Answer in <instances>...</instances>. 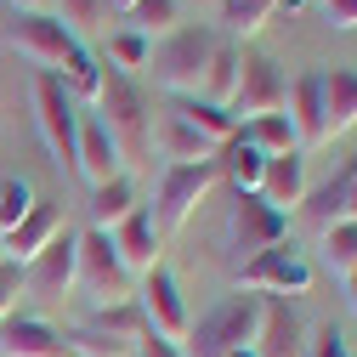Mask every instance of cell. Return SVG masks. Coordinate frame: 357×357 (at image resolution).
Here are the masks:
<instances>
[{"label": "cell", "mask_w": 357, "mask_h": 357, "mask_svg": "<svg viewBox=\"0 0 357 357\" xmlns=\"http://www.w3.org/2000/svg\"><path fill=\"white\" fill-rule=\"evenodd\" d=\"M306 357H351V346H346V335H340L335 324H324L318 335L306 340Z\"/></svg>", "instance_id": "obj_37"}, {"label": "cell", "mask_w": 357, "mask_h": 357, "mask_svg": "<svg viewBox=\"0 0 357 357\" xmlns=\"http://www.w3.org/2000/svg\"><path fill=\"white\" fill-rule=\"evenodd\" d=\"M0 261H6V255H0Z\"/></svg>", "instance_id": "obj_46"}, {"label": "cell", "mask_w": 357, "mask_h": 357, "mask_svg": "<svg viewBox=\"0 0 357 357\" xmlns=\"http://www.w3.org/2000/svg\"><path fill=\"white\" fill-rule=\"evenodd\" d=\"M137 357H188V351L170 346V340H159V335H142V340H137Z\"/></svg>", "instance_id": "obj_39"}, {"label": "cell", "mask_w": 357, "mask_h": 357, "mask_svg": "<svg viewBox=\"0 0 357 357\" xmlns=\"http://www.w3.org/2000/svg\"><path fill=\"white\" fill-rule=\"evenodd\" d=\"M74 289H85L97 306H114V301L137 295V278H130L125 261L114 255V238L97 233V227L74 233Z\"/></svg>", "instance_id": "obj_5"}, {"label": "cell", "mask_w": 357, "mask_h": 357, "mask_svg": "<svg viewBox=\"0 0 357 357\" xmlns=\"http://www.w3.org/2000/svg\"><path fill=\"white\" fill-rule=\"evenodd\" d=\"M29 108H34V130H40V142H46V153L63 170H74V137H79V114L85 108H74V97L63 91L57 74H34Z\"/></svg>", "instance_id": "obj_8"}, {"label": "cell", "mask_w": 357, "mask_h": 357, "mask_svg": "<svg viewBox=\"0 0 357 357\" xmlns=\"http://www.w3.org/2000/svg\"><path fill=\"white\" fill-rule=\"evenodd\" d=\"M57 79H63V91L74 97V108H91V102H97V85H102V63H97L91 52H79Z\"/></svg>", "instance_id": "obj_34"}, {"label": "cell", "mask_w": 357, "mask_h": 357, "mask_svg": "<svg viewBox=\"0 0 357 357\" xmlns=\"http://www.w3.org/2000/svg\"><path fill=\"white\" fill-rule=\"evenodd\" d=\"M227 250H233V266H244L250 255H261V250H273V244H284L289 238V215H278L273 204H261L255 193H233V204H227Z\"/></svg>", "instance_id": "obj_11"}, {"label": "cell", "mask_w": 357, "mask_h": 357, "mask_svg": "<svg viewBox=\"0 0 357 357\" xmlns=\"http://www.w3.org/2000/svg\"><path fill=\"white\" fill-rule=\"evenodd\" d=\"M261 170H266V159L244 142V130H238L227 148H215V176H221L233 193H255V188H261Z\"/></svg>", "instance_id": "obj_25"}, {"label": "cell", "mask_w": 357, "mask_h": 357, "mask_svg": "<svg viewBox=\"0 0 357 357\" xmlns=\"http://www.w3.org/2000/svg\"><path fill=\"white\" fill-rule=\"evenodd\" d=\"M125 165H119V148H114V137L102 130V119L97 114H79V137H74V176H85V188H102V182H114Z\"/></svg>", "instance_id": "obj_19"}, {"label": "cell", "mask_w": 357, "mask_h": 357, "mask_svg": "<svg viewBox=\"0 0 357 357\" xmlns=\"http://www.w3.org/2000/svg\"><path fill=\"white\" fill-rule=\"evenodd\" d=\"M318 255L335 278H346L351 266H357V221H335L329 233H318Z\"/></svg>", "instance_id": "obj_33"}, {"label": "cell", "mask_w": 357, "mask_h": 357, "mask_svg": "<svg viewBox=\"0 0 357 357\" xmlns=\"http://www.w3.org/2000/svg\"><path fill=\"white\" fill-rule=\"evenodd\" d=\"M340 284H346V306H351V312H357V266H351V273H346V278H340Z\"/></svg>", "instance_id": "obj_41"}, {"label": "cell", "mask_w": 357, "mask_h": 357, "mask_svg": "<svg viewBox=\"0 0 357 357\" xmlns=\"http://www.w3.org/2000/svg\"><path fill=\"white\" fill-rule=\"evenodd\" d=\"M238 57H244V46H233V40H215V52H210V68H204V102H215V108H227L233 102V85H238Z\"/></svg>", "instance_id": "obj_27"}, {"label": "cell", "mask_w": 357, "mask_h": 357, "mask_svg": "<svg viewBox=\"0 0 357 357\" xmlns=\"http://www.w3.org/2000/svg\"><path fill=\"white\" fill-rule=\"evenodd\" d=\"M284 119H289V130H295V148H301V153H312V148L329 142V125H324V68H306V74L289 79Z\"/></svg>", "instance_id": "obj_13"}, {"label": "cell", "mask_w": 357, "mask_h": 357, "mask_svg": "<svg viewBox=\"0 0 357 357\" xmlns=\"http://www.w3.org/2000/svg\"><path fill=\"white\" fill-rule=\"evenodd\" d=\"M23 295L40 301V306H63L74 295V227L23 266Z\"/></svg>", "instance_id": "obj_14"}, {"label": "cell", "mask_w": 357, "mask_h": 357, "mask_svg": "<svg viewBox=\"0 0 357 357\" xmlns=\"http://www.w3.org/2000/svg\"><path fill=\"white\" fill-rule=\"evenodd\" d=\"M153 153H159L165 165H210V159H215V142L204 137V130H193L176 108H165V114L153 119Z\"/></svg>", "instance_id": "obj_21"}, {"label": "cell", "mask_w": 357, "mask_h": 357, "mask_svg": "<svg viewBox=\"0 0 357 357\" xmlns=\"http://www.w3.org/2000/svg\"><path fill=\"white\" fill-rule=\"evenodd\" d=\"M108 238H114V255L125 261L130 278H148L153 266H165V233L153 227V210H148V204H137Z\"/></svg>", "instance_id": "obj_15"}, {"label": "cell", "mask_w": 357, "mask_h": 357, "mask_svg": "<svg viewBox=\"0 0 357 357\" xmlns=\"http://www.w3.org/2000/svg\"><path fill=\"white\" fill-rule=\"evenodd\" d=\"M0 357H68V340L40 312H12L0 324Z\"/></svg>", "instance_id": "obj_18"}, {"label": "cell", "mask_w": 357, "mask_h": 357, "mask_svg": "<svg viewBox=\"0 0 357 357\" xmlns=\"http://www.w3.org/2000/svg\"><path fill=\"white\" fill-rule=\"evenodd\" d=\"M52 17L74 34V40H85V34H108V23L119 17L108 0H52Z\"/></svg>", "instance_id": "obj_29"}, {"label": "cell", "mask_w": 357, "mask_h": 357, "mask_svg": "<svg viewBox=\"0 0 357 357\" xmlns=\"http://www.w3.org/2000/svg\"><path fill=\"white\" fill-rule=\"evenodd\" d=\"M182 6H199V12H215V6H221V0H182Z\"/></svg>", "instance_id": "obj_43"}, {"label": "cell", "mask_w": 357, "mask_h": 357, "mask_svg": "<svg viewBox=\"0 0 357 357\" xmlns=\"http://www.w3.org/2000/svg\"><path fill=\"white\" fill-rule=\"evenodd\" d=\"M318 6L329 12V23H335V29H346V34L357 29V0H318Z\"/></svg>", "instance_id": "obj_38"}, {"label": "cell", "mask_w": 357, "mask_h": 357, "mask_svg": "<svg viewBox=\"0 0 357 357\" xmlns=\"http://www.w3.org/2000/svg\"><path fill=\"white\" fill-rule=\"evenodd\" d=\"M306 0H221L215 17H221V40H233V46H244V40H255L266 23H273L278 12H301Z\"/></svg>", "instance_id": "obj_22"}, {"label": "cell", "mask_w": 357, "mask_h": 357, "mask_svg": "<svg viewBox=\"0 0 357 357\" xmlns=\"http://www.w3.org/2000/svg\"><path fill=\"white\" fill-rule=\"evenodd\" d=\"M255 357H306V324L295 301L261 295V329H255Z\"/></svg>", "instance_id": "obj_16"}, {"label": "cell", "mask_w": 357, "mask_h": 357, "mask_svg": "<svg viewBox=\"0 0 357 357\" xmlns=\"http://www.w3.org/2000/svg\"><path fill=\"white\" fill-rule=\"evenodd\" d=\"M215 29L210 23H182L176 34L153 40V57L142 74H153V85H165L170 97H199L204 91V68H210V52H215Z\"/></svg>", "instance_id": "obj_2"}, {"label": "cell", "mask_w": 357, "mask_h": 357, "mask_svg": "<svg viewBox=\"0 0 357 357\" xmlns=\"http://www.w3.org/2000/svg\"><path fill=\"white\" fill-rule=\"evenodd\" d=\"M142 335H148V324H142L137 295H130V301H114V306L85 312L63 340H68V357H130Z\"/></svg>", "instance_id": "obj_3"}, {"label": "cell", "mask_w": 357, "mask_h": 357, "mask_svg": "<svg viewBox=\"0 0 357 357\" xmlns=\"http://www.w3.org/2000/svg\"><path fill=\"white\" fill-rule=\"evenodd\" d=\"M324 125L329 142L357 130V68H324Z\"/></svg>", "instance_id": "obj_24"}, {"label": "cell", "mask_w": 357, "mask_h": 357, "mask_svg": "<svg viewBox=\"0 0 357 357\" xmlns=\"http://www.w3.org/2000/svg\"><path fill=\"white\" fill-rule=\"evenodd\" d=\"M63 233H68V221H63V204H34V210L17 221V227H12L6 238H0V255H6L12 266H29L40 250H52Z\"/></svg>", "instance_id": "obj_17"}, {"label": "cell", "mask_w": 357, "mask_h": 357, "mask_svg": "<svg viewBox=\"0 0 357 357\" xmlns=\"http://www.w3.org/2000/svg\"><path fill=\"white\" fill-rule=\"evenodd\" d=\"M306 193H312V176H306V153H284V159H266V170H261V188H255V199H261V204H273L278 215H295V210L306 204Z\"/></svg>", "instance_id": "obj_20"}, {"label": "cell", "mask_w": 357, "mask_h": 357, "mask_svg": "<svg viewBox=\"0 0 357 357\" xmlns=\"http://www.w3.org/2000/svg\"><path fill=\"white\" fill-rule=\"evenodd\" d=\"M346 221H357V176H351V199H346Z\"/></svg>", "instance_id": "obj_42"}, {"label": "cell", "mask_w": 357, "mask_h": 357, "mask_svg": "<svg viewBox=\"0 0 357 357\" xmlns=\"http://www.w3.org/2000/svg\"><path fill=\"white\" fill-rule=\"evenodd\" d=\"M6 46H12L34 74H63V68L85 52L52 12H46V17H12V23H6Z\"/></svg>", "instance_id": "obj_10"}, {"label": "cell", "mask_w": 357, "mask_h": 357, "mask_svg": "<svg viewBox=\"0 0 357 357\" xmlns=\"http://www.w3.org/2000/svg\"><path fill=\"white\" fill-rule=\"evenodd\" d=\"M6 6H12V17H46L52 0H6Z\"/></svg>", "instance_id": "obj_40"}, {"label": "cell", "mask_w": 357, "mask_h": 357, "mask_svg": "<svg viewBox=\"0 0 357 357\" xmlns=\"http://www.w3.org/2000/svg\"><path fill=\"white\" fill-rule=\"evenodd\" d=\"M238 130H244V142H250L261 159L301 153V148H295V130H289V119H284V114H261V119H250V125H238Z\"/></svg>", "instance_id": "obj_31"}, {"label": "cell", "mask_w": 357, "mask_h": 357, "mask_svg": "<svg viewBox=\"0 0 357 357\" xmlns=\"http://www.w3.org/2000/svg\"><path fill=\"white\" fill-rule=\"evenodd\" d=\"M233 357H255V346H250V351H233Z\"/></svg>", "instance_id": "obj_44"}, {"label": "cell", "mask_w": 357, "mask_h": 357, "mask_svg": "<svg viewBox=\"0 0 357 357\" xmlns=\"http://www.w3.org/2000/svg\"><path fill=\"white\" fill-rule=\"evenodd\" d=\"M221 182L215 176V159L210 165H165V176H159V188H153V227L170 238V233H182L188 221H193V210L210 199V188Z\"/></svg>", "instance_id": "obj_7"}, {"label": "cell", "mask_w": 357, "mask_h": 357, "mask_svg": "<svg viewBox=\"0 0 357 357\" xmlns=\"http://www.w3.org/2000/svg\"><path fill=\"white\" fill-rule=\"evenodd\" d=\"M137 306H142L148 335H159V340H170V346H188L193 318H188L182 284H176V273H170V266H153L148 278H137Z\"/></svg>", "instance_id": "obj_12"}, {"label": "cell", "mask_w": 357, "mask_h": 357, "mask_svg": "<svg viewBox=\"0 0 357 357\" xmlns=\"http://www.w3.org/2000/svg\"><path fill=\"white\" fill-rule=\"evenodd\" d=\"M148 57H153V40H148V34H137V29H108L102 63H108L114 74H130V79H137V74L148 68Z\"/></svg>", "instance_id": "obj_30"}, {"label": "cell", "mask_w": 357, "mask_h": 357, "mask_svg": "<svg viewBox=\"0 0 357 357\" xmlns=\"http://www.w3.org/2000/svg\"><path fill=\"white\" fill-rule=\"evenodd\" d=\"M130 357H137V351H130Z\"/></svg>", "instance_id": "obj_45"}, {"label": "cell", "mask_w": 357, "mask_h": 357, "mask_svg": "<svg viewBox=\"0 0 357 357\" xmlns=\"http://www.w3.org/2000/svg\"><path fill=\"white\" fill-rule=\"evenodd\" d=\"M284 91H289L284 63L244 46V57H238V85H233L227 114H233L238 125H250V119H261V114H284Z\"/></svg>", "instance_id": "obj_9"}, {"label": "cell", "mask_w": 357, "mask_h": 357, "mask_svg": "<svg viewBox=\"0 0 357 357\" xmlns=\"http://www.w3.org/2000/svg\"><path fill=\"white\" fill-rule=\"evenodd\" d=\"M17 301H23V266H12V261H0V324L17 312Z\"/></svg>", "instance_id": "obj_36"}, {"label": "cell", "mask_w": 357, "mask_h": 357, "mask_svg": "<svg viewBox=\"0 0 357 357\" xmlns=\"http://www.w3.org/2000/svg\"><path fill=\"white\" fill-rule=\"evenodd\" d=\"M255 329H261V295H227L188 329L182 351L188 357H233V351L255 346Z\"/></svg>", "instance_id": "obj_4"}, {"label": "cell", "mask_w": 357, "mask_h": 357, "mask_svg": "<svg viewBox=\"0 0 357 357\" xmlns=\"http://www.w3.org/2000/svg\"><path fill=\"white\" fill-rule=\"evenodd\" d=\"M97 63H102V57H97ZM91 114L102 119V130L114 137L125 176H130V170H142V165L153 159V108H148L142 85L130 79V74H114V68L102 63V85H97Z\"/></svg>", "instance_id": "obj_1"}, {"label": "cell", "mask_w": 357, "mask_h": 357, "mask_svg": "<svg viewBox=\"0 0 357 357\" xmlns=\"http://www.w3.org/2000/svg\"><path fill=\"white\" fill-rule=\"evenodd\" d=\"M34 204H40V199H34V188L23 182V176H0V238H6Z\"/></svg>", "instance_id": "obj_35"}, {"label": "cell", "mask_w": 357, "mask_h": 357, "mask_svg": "<svg viewBox=\"0 0 357 357\" xmlns=\"http://www.w3.org/2000/svg\"><path fill=\"white\" fill-rule=\"evenodd\" d=\"M137 204H142V199H137V182H130V176L119 170L114 182L91 188V227H97V233H114V227H119V221L137 210Z\"/></svg>", "instance_id": "obj_26"}, {"label": "cell", "mask_w": 357, "mask_h": 357, "mask_svg": "<svg viewBox=\"0 0 357 357\" xmlns=\"http://www.w3.org/2000/svg\"><path fill=\"white\" fill-rule=\"evenodd\" d=\"M351 176H357V159H346V165H340V170L329 176L324 188H312V193H306V204H301L295 215H306V227H312V233H329L335 221H346V199H351Z\"/></svg>", "instance_id": "obj_23"}, {"label": "cell", "mask_w": 357, "mask_h": 357, "mask_svg": "<svg viewBox=\"0 0 357 357\" xmlns=\"http://www.w3.org/2000/svg\"><path fill=\"white\" fill-rule=\"evenodd\" d=\"M125 29H137L148 40H165L182 29V0H137V6L125 12Z\"/></svg>", "instance_id": "obj_32"}, {"label": "cell", "mask_w": 357, "mask_h": 357, "mask_svg": "<svg viewBox=\"0 0 357 357\" xmlns=\"http://www.w3.org/2000/svg\"><path fill=\"white\" fill-rule=\"evenodd\" d=\"M233 284H238V295H278V301H295V295L312 289V255L284 238V244H273V250L250 255L244 266H233Z\"/></svg>", "instance_id": "obj_6"}, {"label": "cell", "mask_w": 357, "mask_h": 357, "mask_svg": "<svg viewBox=\"0 0 357 357\" xmlns=\"http://www.w3.org/2000/svg\"><path fill=\"white\" fill-rule=\"evenodd\" d=\"M170 108L182 114V119H188L193 130H204V137H210L215 148H227V142L238 137V119H233L227 108H215V102H204V97H176Z\"/></svg>", "instance_id": "obj_28"}]
</instances>
